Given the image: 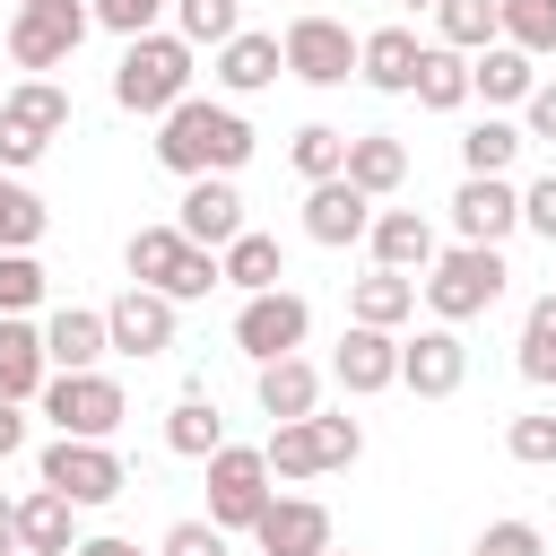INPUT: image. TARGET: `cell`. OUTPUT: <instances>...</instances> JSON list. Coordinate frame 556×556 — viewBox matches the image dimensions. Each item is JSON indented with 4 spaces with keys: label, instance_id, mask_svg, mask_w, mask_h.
<instances>
[{
    "label": "cell",
    "instance_id": "obj_6",
    "mask_svg": "<svg viewBox=\"0 0 556 556\" xmlns=\"http://www.w3.org/2000/svg\"><path fill=\"white\" fill-rule=\"evenodd\" d=\"M61 130H70V87H52V78L9 87L0 96V174H26Z\"/></svg>",
    "mask_w": 556,
    "mask_h": 556
},
{
    "label": "cell",
    "instance_id": "obj_14",
    "mask_svg": "<svg viewBox=\"0 0 556 556\" xmlns=\"http://www.w3.org/2000/svg\"><path fill=\"white\" fill-rule=\"evenodd\" d=\"M452 226H460V243H495V252H504V235L521 226V191H513L504 174H460Z\"/></svg>",
    "mask_w": 556,
    "mask_h": 556
},
{
    "label": "cell",
    "instance_id": "obj_31",
    "mask_svg": "<svg viewBox=\"0 0 556 556\" xmlns=\"http://www.w3.org/2000/svg\"><path fill=\"white\" fill-rule=\"evenodd\" d=\"M252 391H261V408H269L278 426H295V417H313V408H321V374H313L304 356L261 365V382H252Z\"/></svg>",
    "mask_w": 556,
    "mask_h": 556
},
{
    "label": "cell",
    "instance_id": "obj_22",
    "mask_svg": "<svg viewBox=\"0 0 556 556\" xmlns=\"http://www.w3.org/2000/svg\"><path fill=\"white\" fill-rule=\"evenodd\" d=\"M417 35L408 26H374V35H356V78L365 87H382V96H408V78H417Z\"/></svg>",
    "mask_w": 556,
    "mask_h": 556
},
{
    "label": "cell",
    "instance_id": "obj_34",
    "mask_svg": "<svg viewBox=\"0 0 556 556\" xmlns=\"http://www.w3.org/2000/svg\"><path fill=\"white\" fill-rule=\"evenodd\" d=\"M174 35H182L191 52H200V43L217 52L226 35H243V0H174Z\"/></svg>",
    "mask_w": 556,
    "mask_h": 556
},
{
    "label": "cell",
    "instance_id": "obj_26",
    "mask_svg": "<svg viewBox=\"0 0 556 556\" xmlns=\"http://www.w3.org/2000/svg\"><path fill=\"white\" fill-rule=\"evenodd\" d=\"M78 547V504H61L52 486H35L17 504V556H70Z\"/></svg>",
    "mask_w": 556,
    "mask_h": 556
},
{
    "label": "cell",
    "instance_id": "obj_15",
    "mask_svg": "<svg viewBox=\"0 0 556 556\" xmlns=\"http://www.w3.org/2000/svg\"><path fill=\"white\" fill-rule=\"evenodd\" d=\"M104 339H113V356H165L174 348V304L156 287H122L104 304Z\"/></svg>",
    "mask_w": 556,
    "mask_h": 556
},
{
    "label": "cell",
    "instance_id": "obj_33",
    "mask_svg": "<svg viewBox=\"0 0 556 556\" xmlns=\"http://www.w3.org/2000/svg\"><path fill=\"white\" fill-rule=\"evenodd\" d=\"M495 43L513 52H556V0H495Z\"/></svg>",
    "mask_w": 556,
    "mask_h": 556
},
{
    "label": "cell",
    "instance_id": "obj_5",
    "mask_svg": "<svg viewBox=\"0 0 556 556\" xmlns=\"http://www.w3.org/2000/svg\"><path fill=\"white\" fill-rule=\"evenodd\" d=\"M365 452V426L356 417H295V426H278L269 443H261V460H269V478H321V469H348Z\"/></svg>",
    "mask_w": 556,
    "mask_h": 556
},
{
    "label": "cell",
    "instance_id": "obj_17",
    "mask_svg": "<svg viewBox=\"0 0 556 556\" xmlns=\"http://www.w3.org/2000/svg\"><path fill=\"white\" fill-rule=\"evenodd\" d=\"M252 547L261 556H330V513L313 495H269L252 521Z\"/></svg>",
    "mask_w": 556,
    "mask_h": 556
},
{
    "label": "cell",
    "instance_id": "obj_20",
    "mask_svg": "<svg viewBox=\"0 0 556 556\" xmlns=\"http://www.w3.org/2000/svg\"><path fill=\"white\" fill-rule=\"evenodd\" d=\"M365 243H374V269H400V278H426L434 269V226L417 208H374Z\"/></svg>",
    "mask_w": 556,
    "mask_h": 556
},
{
    "label": "cell",
    "instance_id": "obj_51",
    "mask_svg": "<svg viewBox=\"0 0 556 556\" xmlns=\"http://www.w3.org/2000/svg\"><path fill=\"white\" fill-rule=\"evenodd\" d=\"M330 556H356V547H330Z\"/></svg>",
    "mask_w": 556,
    "mask_h": 556
},
{
    "label": "cell",
    "instance_id": "obj_11",
    "mask_svg": "<svg viewBox=\"0 0 556 556\" xmlns=\"http://www.w3.org/2000/svg\"><path fill=\"white\" fill-rule=\"evenodd\" d=\"M304 330H313V304H304V295H287V287H269V295H243V313H235V348H243L252 365H278V356H295V348H304Z\"/></svg>",
    "mask_w": 556,
    "mask_h": 556
},
{
    "label": "cell",
    "instance_id": "obj_23",
    "mask_svg": "<svg viewBox=\"0 0 556 556\" xmlns=\"http://www.w3.org/2000/svg\"><path fill=\"white\" fill-rule=\"evenodd\" d=\"M339 182H356L365 200H391V191L408 182V148H400L391 130H356V139H348V165H339Z\"/></svg>",
    "mask_w": 556,
    "mask_h": 556
},
{
    "label": "cell",
    "instance_id": "obj_19",
    "mask_svg": "<svg viewBox=\"0 0 556 556\" xmlns=\"http://www.w3.org/2000/svg\"><path fill=\"white\" fill-rule=\"evenodd\" d=\"M365 226H374V200H365L356 182H339V174H330V182H313V191H304V235H313V243H330V252H339V243H365Z\"/></svg>",
    "mask_w": 556,
    "mask_h": 556
},
{
    "label": "cell",
    "instance_id": "obj_7",
    "mask_svg": "<svg viewBox=\"0 0 556 556\" xmlns=\"http://www.w3.org/2000/svg\"><path fill=\"white\" fill-rule=\"evenodd\" d=\"M35 400H43V417H52L61 434H78V443H113V426L130 417V400H122L113 374H52Z\"/></svg>",
    "mask_w": 556,
    "mask_h": 556
},
{
    "label": "cell",
    "instance_id": "obj_43",
    "mask_svg": "<svg viewBox=\"0 0 556 556\" xmlns=\"http://www.w3.org/2000/svg\"><path fill=\"white\" fill-rule=\"evenodd\" d=\"M469 556H547V539H539V521H486V539Z\"/></svg>",
    "mask_w": 556,
    "mask_h": 556
},
{
    "label": "cell",
    "instance_id": "obj_28",
    "mask_svg": "<svg viewBox=\"0 0 556 556\" xmlns=\"http://www.w3.org/2000/svg\"><path fill=\"white\" fill-rule=\"evenodd\" d=\"M408 96H417L426 113H460V104H469V52H452V43H426V52H417V78H408Z\"/></svg>",
    "mask_w": 556,
    "mask_h": 556
},
{
    "label": "cell",
    "instance_id": "obj_45",
    "mask_svg": "<svg viewBox=\"0 0 556 556\" xmlns=\"http://www.w3.org/2000/svg\"><path fill=\"white\" fill-rule=\"evenodd\" d=\"M521 226H530V235H547V243H556V174H539V182H530V191H521Z\"/></svg>",
    "mask_w": 556,
    "mask_h": 556
},
{
    "label": "cell",
    "instance_id": "obj_12",
    "mask_svg": "<svg viewBox=\"0 0 556 556\" xmlns=\"http://www.w3.org/2000/svg\"><path fill=\"white\" fill-rule=\"evenodd\" d=\"M261 504H269V460H261L252 443L208 452V521H217V530H252Z\"/></svg>",
    "mask_w": 556,
    "mask_h": 556
},
{
    "label": "cell",
    "instance_id": "obj_29",
    "mask_svg": "<svg viewBox=\"0 0 556 556\" xmlns=\"http://www.w3.org/2000/svg\"><path fill=\"white\" fill-rule=\"evenodd\" d=\"M217 278H226V287H243V295H269V287L287 278V252H278V235H252V226H243V235L217 252Z\"/></svg>",
    "mask_w": 556,
    "mask_h": 556
},
{
    "label": "cell",
    "instance_id": "obj_35",
    "mask_svg": "<svg viewBox=\"0 0 556 556\" xmlns=\"http://www.w3.org/2000/svg\"><path fill=\"white\" fill-rule=\"evenodd\" d=\"M521 148H530V139H521L513 122H495V113H486V122L460 139V165H469V174H513V156H521Z\"/></svg>",
    "mask_w": 556,
    "mask_h": 556
},
{
    "label": "cell",
    "instance_id": "obj_8",
    "mask_svg": "<svg viewBox=\"0 0 556 556\" xmlns=\"http://www.w3.org/2000/svg\"><path fill=\"white\" fill-rule=\"evenodd\" d=\"M43 486L61 495V504H113L122 486H130V469H122V452L113 443H78V434H52L43 443Z\"/></svg>",
    "mask_w": 556,
    "mask_h": 556
},
{
    "label": "cell",
    "instance_id": "obj_16",
    "mask_svg": "<svg viewBox=\"0 0 556 556\" xmlns=\"http://www.w3.org/2000/svg\"><path fill=\"white\" fill-rule=\"evenodd\" d=\"M400 382L417 391V400H452L460 382H469V348H460V330H417V339H400Z\"/></svg>",
    "mask_w": 556,
    "mask_h": 556
},
{
    "label": "cell",
    "instance_id": "obj_46",
    "mask_svg": "<svg viewBox=\"0 0 556 556\" xmlns=\"http://www.w3.org/2000/svg\"><path fill=\"white\" fill-rule=\"evenodd\" d=\"M521 113H530V130H521V139H556V87H530V104H521Z\"/></svg>",
    "mask_w": 556,
    "mask_h": 556
},
{
    "label": "cell",
    "instance_id": "obj_41",
    "mask_svg": "<svg viewBox=\"0 0 556 556\" xmlns=\"http://www.w3.org/2000/svg\"><path fill=\"white\" fill-rule=\"evenodd\" d=\"M165 9H174V0H87V17H96V26H113L122 43H130V35H156V17H165Z\"/></svg>",
    "mask_w": 556,
    "mask_h": 556
},
{
    "label": "cell",
    "instance_id": "obj_50",
    "mask_svg": "<svg viewBox=\"0 0 556 556\" xmlns=\"http://www.w3.org/2000/svg\"><path fill=\"white\" fill-rule=\"evenodd\" d=\"M400 9H434V0H400Z\"/></svg>",
    "mask_w": 556,
    "mask_h": 556
},
{
    "label": "cell",
    "instance_id": "obj_9",
    "mask_svg": "<svg viewBox=\"0 0 556 556\" xmlns=\"http://www.w3.org/2000/svg\"><path fill=\"white\" fill-rule=\"evenodd\" d=\"M87 0H17V17H9V61L17 70H61L78 43H87Z\"/></svg>",
    "mask_w": 556,
    "mask_h": 556
},
{
    "label": "cell",
    "instance_id": "obj_18",
    "mask_svg": "<svg viewBox=\"0 0 556 556\" xmlns=\"http://www.w3.org/2000/svg\"><path fill=\"white\" fill-rule=\"evenodd\" d=\"M330 374H339V391H348V400H374V391H391V382H400V339H391V330L348 321V339H339Z\"/></svg>",
    "mask_w": 556,
    "mask_h": 556
},
{
    "label": "cell",
    "instance_id": "obj_39",
    "mask_svg": "<svg viewBox=\"0 0 556 556\" xmlns=\"http://www.w3.org/2000/svg\"><path fill=\"white\" fill-rule=\"evenodd\" d=\"M35 235H43V200L0 174V252H35Z\"/></svg>",
    "mask_w": 556,
    "mask_h": 556
},
{
    "label": "cell",
    "instance_id": "obj_13",
    "mask_svg": "<svg viewBox=\"0 0 556 556\" xmlns=\"http://www.w3.org/2000/svg\"><path fill=\"white\" fill-rule=\"evenodd\" d=\"M174 235L200 243V252H226V243L243 235V191H235V174H200V182L182 191V208H174Z\"/></svg>",
    "mask_w": 556,
    "mask_h": 556
},
{
    "label": "cell",
    "instance_id": "obj_21",
    "mask_svg": "<svg viewBox=\"0 0 556 556\" xmlns=\"http://www.w3.org/2000/svg\"><path fill=\"white\" fill-rule=\"evenodd\" d=\"M52 382V356H43V330L26 321V313H0V400H35Z\"/></svg>",
    "mask_w": 556,
    "mask_h": 556
},
{
    "label": "cell",
    "instance_id": "obj_47",
    "mask_svg": "<svg viewBox=\"0 0 556 556\" xmlns=\"http://www.w3.org/2000/svg\"><path fill=\"white\" fill-rule=\"evenodd\" d=\"M17 443H26V408H17V400H0V460H9Z\"/></svg>",
    "mask_w": 556,
    "mask_h": 556
},
{
    "label": "cell",
    "instance_id": "obj_32",
    "mask_svg": "<svg viewBox=\"0 0 556 556\" xmlns=\"http://www.w3.org/2000/svg\"><path fill=\"white\" fill-rule=\"evenodd\" d=\"M165 452H182V460L226 452V417H217L208 391H182V400H174V417H165Z\"/></svg>",
    "mask_w": 556,
    "mask_h": 556
},
{
    "label": "cell",
    "instance_id": "obj_44",
    "mask_svg": "<svg viewBox=\"0 0 556 556\" xmlns=\"http://www.w3.org/2000/svg\"><path fill=\"white\" fill-rule=\"evenodd\" d=\"M156 556H235V547H226V530H217V521H174Z\"/></svg>",
    "mask_w": 556,
    "mask_h": 556
},
{
    "label": "cell",
    "instance_id": "obj_37",
    "mask_svg": "<svg viewBox=\"0 0 556 556\" xmlns=\"http://www.w3.org/2000/svg\"><path fill=\"white\" fill-rule=\"evenodd\" d=\"M434 26L452 52H486L495 43V0H434Z\"/></svg>",
    "mask_w": 556,
    "mask_h": 556
},
{
    "label": "cell",
    "instance_id": "obj_3",
    "mask_svg": "<svg viewBox=\"0 0 556 556\" xmlns=\"http://www.w3.org/2000/svg\"><path fill=\"white\" fill-rule=\"evenodd\" d=\"M504 278H513V269H504L495 243H452V252H434V269L417 278V295L434 304L443 330H460V321H478V313L504 295Z\"/></svg>",
    "mask_w": 556,
    "mask_h": 556
},
{
    "label": "cell",
    "instance_id": "obj_2",
    "mask_svg": "<svg viewBox=\"0 0 556 556\" xmlns=\"http://www.w3.org/2000/svg\"><path fill=\"white\" fill-rule=\"evenodd\" d=\"M182 96H191V43L182 35H130L122 43V70H113V104L165 122Z\"/></svg>",
    "mask_w": 556,
    "mask_h": 556
},
{
    "label": "cell",
    "instance_id": "obj_36",
    "mask_svg": "<svg viewBox=\"0 0 556 556\" xmlns=\"http://www.w3.org/2000/svg\"><path fill=\"white\" fill-rule=\"evenodd\" d=\"M287 165H295L304 182H330V174L348 165V130H330V122H304V130H295V148H287Z\"/></svg>",
    "mask_w": 556,
    "mask_h": 556
},
{
    "label": "cell",
    "instance_id": "obj_49",
    "mask_svg": "<svg viewBox=\"0 0 556 556\" xmlns=\"http://www.w3.org/2000/svg\"><path fill=\"white\" fill-rule=\"evenodd\" d=\"M0 556H17V504L0 495Z\"/></svg>",
    "mask_w": 556,
    "mask_h": 556
},
{
    "label": "cell",
    "instance_id": "obj_4",
    "mask_svg": "<svg viewBox=\"0 0 556 556\" xmlns=\"http://www.w3.org/2000/svg\"><path fill=\"white\" fill-rule=\"evenodd\" d=\"M122 261H130V287H156L165 304H200L208 287H226V278H217V252L182 243L174 226H139Z\"/></svg>",
    "mask_w": 556,
    "mask_h": 556
},
{
    "label": "cell",
    "instance_id": "obj_42",
    "mask_svg": "<svg viewBox=\"0 0 556 556\" xmlns=\"http://www.w3.org/2000/svg\"><path fill=\"white\" fill-rule=\"evenodd\" d=\"M504 452H513L521 469H547V460H556V417H513V426H504Z\"/></svg>",
    "mask_w": 556,
    "mask_h": 556
},
{
    "label": "cell",
    "instance_id": "obj_48",
    "mask_svg": "<svg viewBox=\"0 0 556 556\" xmlns=\"http://www.w3.org/2000/svg\"><path fill=\"white\" fill-rule=\"evenodd\" d=\"M70 556H139V539H113V530H96V539H78Z\"/></svg>",
    "mask_w": 556,
    "mask_h": 556
},
{
    "label": "cell",
    "instance_id": "obj_1",
    "mask_svg": "<svg viewBox=\"0 0 556 556\" xmlns=\"http://www.w3.org/2000/svg\"><path fill=\"white\" fill-rule=\"evenodd\" d=\"M252 156V122L235 104H208V96H182L165 122H156V165L200 182V174H235Z\"/></svg>",
    "mask_w": 556,
    "mask_h": 556
},
{
    "label": "cell",
    "instance_id": "obj_27",
    "mask_svg": "<svg viewBox=\"0 0 556 556\" xmlns=\"http://www.w3.org/2000/svg\"><path fill=\"white\" fill-rule=\"evenodd\" d=\"M530 87H539L530 52H513V43L469 52V96H486V104H530Z\"/></svg>",
    "mask_w": 556,
    "mask_h": 556
},
{
    "label": "cell",
    "instance_id": "obj_40",
    "mask_svg": "<svg viewBox=\"0 0 556 556\" xmlns=\"http://www.w3.org/2000/svg\"><path fill=\"white\" fill-rule=\"evenodd\" d=\"M43 304V261L35 252H0V313H35Z\"/></svg>",
    "mask_w": 556,
    "mask_h": 556
},
{
    "label": "cell",
    "instance_id": "obj_24",
    "mask_svg": "<svg viewBox=\"0 0 556 556\" xmlns=\"http://www.w3.org/2000/svg\"><path fill=\"white\" fill-rule=\"evenodd\" d=\"M43 356H52L61 374H96V356H113V339H104V313H87V304H61V313L43 321Z\"/></svg>",
    "mask_w": 556,
    "mask_h": 556
},
{
    "label": "cell",
    "instance_id": "obj_25",
    "mask_svg": "<svg viewBox=\"0 0 556 556\" xmlns=\"http://www.w3.org/2000/svg\"><path fill=\"white\" fill-rule=\"evenodd\" d=\"M278 70H287V61H278V35H252V26H243V35L217 43V70H208V78H217L226 96H261Z\"/></svg>",
    "mask_w": 556,
    "mask_h": 556
},
{
    "label": "cell",
    "instance_id": "obj_10",
    "mask_svg": "<svg viewBox=\"0 0 556 556\" xmlns=\"http://www.w3.org/2000/svg\"><path fill=\"white\" fill-rule=\"evenodd\" d=\"M278 61H287L304 87H348V78H356V35H348L339 17H321V9H304V17L278 35Z\"/></svg>",
    "mask_w": 556,
    "mask_h": 556
},
{
    "label": "cell",
    "instance_id": "obj_38",
    "mask_svg": "<svg viewBox=\"0 0 556 556\" xmlns=\"http://www.w3.org/2000/svg\"><path fill=\"white\" fill-rule=\"evenodd\" d=\"M521 374L530 382H556V287L521 313Z\"/></svg>",
    "mask_w": 556,
    "mask_h": 556
},
{
    "label": "cell",
    "instance_id": "obj_30",
    "mask_svg": "<svg viewBox=\"0 0 556 556\" xmlns=\"http://www.w3.org/2000/svg\"><path fill=\"white\" fill-rule=\"evenodd\" d=\"M408 313H417V278H400V269H374L348 287V321H365V330H400Z\"/></svg>",
    "mask_w": 556,
    "mask_h": 556
}]
</instances>
